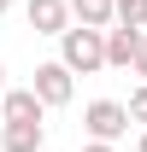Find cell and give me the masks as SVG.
Wrapping results in <instances>:
<instances>
[{
  "mask_svg": "<svg viewBox=\"0 0 147 152\" xmlns=\"http://www.w3.org/2000/svg\"><path fill=\"white\" fill-rule=\"evenodd\" d=\"M59 41H65L59 64H65L71 76H88V70H100V64H106V29H82V23H71Z\"/></svg>",
  "mask_w": 147,
  "mask_h": 152,
  "instance_id": "1",
  "label": "cell"
},
{
  "mask_svg": "<svg viewBox=\"0 0 147 152\" xmlns=\"http://www.w3.org/2000/svg\"><path fill=\"white\" fill-rule=\"evenodd\" d=\"M129 123H135V117H129V105H118V99H94L88 111H82V129H88L94 140H118Z\"/></svg>",
  "mask_w": 147,
  "mask_h": 152,
  "instance_id": "2",
  "label": "cell"
},
{
  "mask_svg": "<svg viewBox=\"0 0 147 152\" xmlns=\"http://www.w3.org/2000/svg\"><path fill=\"white\" fill-rule=\"evenodd\" d=\"M24 18H30L36 35H65V29H71V0H30Z\"/></svg>",
  "mask_w": 147,
  "mask_h": 152,
  "instance_id": "3",
  "label": "cell"
},
{
  "mask_svg": "<svg viewBox=\"0 0 147 152\" xmlns=\"http://www.w3.org/2000/svg\"><path fill=\"white\" fill-rule=\"evenodd\" d=\"M36 99L41 105H71V70L65 64H36Z\"/></svg>",
  "mask_w": 147,
  "mask_h": 152,
  "instance_id": "4",
  "label": "cell"
},
{
  "mask_svg": "<svg viewBox=\"0 0 147 152\" xmlns=\"http://www.w3.org/2000/svg\"><path fill=\"white\" fill-rule=\"evenodd\" d=\"M141 35H147V29H129V23L106 29V64H135V53H141Z\"/></svg>",
  "mask_w": 147,
  "mask_h": 152,
  "instance_id": "5",
  "label": "cell"
},
{
  "mask_svg": "<svg viewBox=\"0 0 147 152\" xmlns=\"http://www.w3.org/2000/svg\"><path fill=\"white\" fill-rule=\"evenodd\" d=\"M0 105H6V123H41V111H47V105L36 99V88H12Z\"/></svg>",
  "mask_w": 147,
  "mask_h": 152,
  "instance_id": "6",
  "label": "cell"
},
{
  "mask_svg": "<svg viewBox=\"0 0 147 152\" xmlns=\"http://www.w3.org/2000/svg\"><path fill=\"white\" fill-rule=\"evenodd\" d=\"M71 12H76L82 29H112V23H118V6H112V0H71Z\"/></svg>",
  "mask_w": 147,
  "mask_h": 152,
  "instance_id": "7",
  "label": "cell"
},
{
  "mask_svg": "<svg viewBox=\"0 0 147 152\" xmlns=\"http://www.w3.org/2000/svg\"><path fill=\"white\" fill-rule=\"evenodd\" d=\"M41 140H47L41 123H6V134H0V146H6V152H41Z\"/></svg>",
  "mask_w": 147,
  "mask_h": 152,
  "instance_id": "8",
  "label": "cell"
},
{
  "mask_svg": "<svg viewBox=\"0 0 147 152\" xmlns=\"http://www.w3.org/2000/svg\"><path fill=\"white\" fill-rule=\"evenodd\" d=\"M118 6V23H129V29H147V0H112Z\"/></svg>",
  "mask_w": 147,
  "mask_h": 152,
  "instance_id": "9",
  "label": "cell"
},
{
  "mask_svg": "<svg viewBox=\"0 0 147 152\" xmlns=\"http://www.w3.org/2000/svg\"><path fill=\"white\" fill-rule=\"evenodd\" d=\"M129 117H135V123H147V82L129 94Z\"/></svg>",
  "mask_w": 147,
  "mask_h": 152,
  "instance_id": "10",
  "label": "cell"
},
{
  "mask_svg": "<svg viewBox=\"0 0 147 152\" xmlns=\"http://www.w3.org/2000/svg\"><path fill=\"white\" fill-rule=\"evenodd\" d=\"M135 70L147 76V35H141V53H135Z\"/></svg>",
  "mask_w": 147,
  "mask_h": 152,
  "instance_id": "11",
  "label": "cell"
},
{
  "mask_svg": "<svg viewBox=\"0 0 147 152\" xmlns=\"http://www.w3.org/2000/svg\"><path fill=\"white\" fill-rule=\"evenodd\" d=\"M82 152H112V140H88V146H82Z\"/></svg>",
  "mask_w": 147,
  "mask_h": 152,
  "instance_id": "12",
  "label": "cell"
},
{
  "mask_svg": "<svg viewBox=\"0 0 147 152\" xmlns=\"http://www.w3.org/2000/svg\"><path fill=\"white\" fill-rule=\"evenodd\" d=\"M0 99H6V64H0Z\"/></svg>",
  "mask_w": 147,
  "mask_h": 152,
  "instance_id": "13",
  "label": "cell"
},
{
  "mask_svg": "<svg viewBox=\"0 0 147 152\" xmlns=\"http://www.w3.org/2000/svg\"><path fill=\"white\" fill-rule=\"evenodd\" d=\"M0 12H12V0H0Z\"/></svg>",
  "mask_w": 147,
  "mask_h": 152,
  "instance_id": "14",
  "label": "cell"
},
{
  "mask_svg": "<svg viewBox=\"0 0 147 152\" xmlns=\"http://www.w3.org/2000/svg\"><path fill=\"white\" fill-rule=\"evenodd\" d=\"M135 152H147V134H141V146H135Z\"/></svg>",
  "mask_w": 147,
  "mask_h": 152,
  "instance_id": "15",
  "label": "cell"
}]
</instances>
